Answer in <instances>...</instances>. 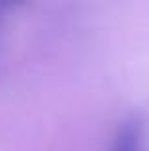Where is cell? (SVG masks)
Segmentation results:
<instances>
[{"mask_svg": "<svg viewBox=\"0 0 149 151\" xmlns=\"http://www.w3.org/2000/svg\"><path fill=\"white\" fill-rule=\"evenodd\" d=\"M145 144V124L140 115L122 119L113 134L109 151H143Z\"/></svg>", "mask_w": 149, "mask_h": 151, "instance_id": "1", "label": "cell"}, {"mask_svg": "<svg viewBox=\"0 0 149 151\" xmlns=\"http://www.w3.org/2000/svg\"><path fill=\"white\" fill-rule=\"evenodd\" d=\"M4 10H6V4L0 2V37H2V29H4V19H6V14H4Z\"/></svg>", "mask_w": 149, "mask_h": 151, "instance_id": "2", "label": "cell"}]
</instances>
